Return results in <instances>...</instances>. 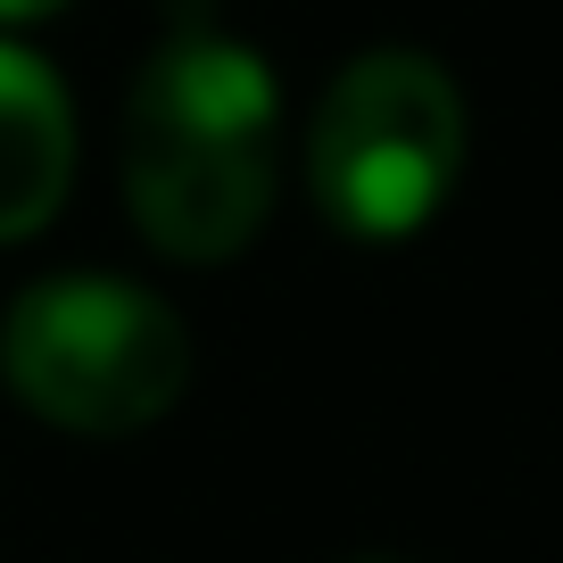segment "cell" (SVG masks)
I'll list each match as a JSON object with an SVG mask.
<instances>
[{
    "label": "cell",
    "mask_w": 563,
    "mask_h": 563,
    "mask_svg": "<svg viewBox=\"0 0 563 563\" xmlns=\"http://www.w3.org/2000/svg\"><path fill=\"white\" fill-rule=\"evenodd\" d=\"M75 175V108L34 51L0 42V241H25L58 216Z\"/></svg>",
    "instance_id": "obj_4"
},
{
    "label": "cell",
    "mask_w": 563,
    "mask_h": 563,
    "mask_svg": "<svg viewBox=\"0 0 563 563\" xmlns=\"http://www.w3.org/2000/svg\"><path fill=\"white\" fill-rule=\"evenodd\" d=\"M274 67L224 25L183 18L124 100V208L183 265H224L274 208Z\"/></svg>",
    "instance_id": "obj_1"
},
{
    "label": "cell",
    "mask_w": 563,
    "mask_h": 563,
    "mask_svg": "<svg viewBox=\"0 0 563 563\" xmlns=\"http://www.w3.org/2000/svg\"><path fill=\"white\" fill-rule=\"evenodd\" d=\"M51 9H67V0H0V18H51Z\"/></svg>",
    "instance_id": "obj_5"
},
{
    "label": "cell",
    "mask_w": 563,
    "mask_h": 563,
    "mask_svg": "<svg viewBox=\"0 0 563 563\" xmlns=\"http://www.w3.org/2000/svg\"><path fill=\"white\" fill-rule=\"evenodd\" d=\"M0 373L58 431L117 440L158 422L191 382L183 316L117 274H51L0 316Z\"/></svg>",
    "instance_id": "obj_2"
},
{
    "label": "cell",
    "mask_w": 563,
    "mask_h": 563,
    "mask_svg": "<svg viewBox=\"0 0 563 563\" xmlns=\"http://www.w3.org/2000/svg\"><path fill=\"white\" fill-rule=\"evenodd\" d=\"M464 166V100L440 58L365 51L332 75L307 133V183L356 241H406L440 216Z\"/></svg>",
    "instance_id": "obj_3"
}]
</instances>
